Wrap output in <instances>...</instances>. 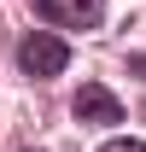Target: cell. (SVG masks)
I'll return each mask as SVG.
<instances>
[{"mask_svg": "<svg viewBox=\"0 0 146 152\" xmlns=\"http://www.w3.org/2000/svg\"><path fill=\"white\" fill-rule=\"evenodd\" d=\"M76 123H99V129H111V123H123V105H117V94L111 88H99V82H82V94H76Z\"/></svg>", "mask_w": 146, "mask_h": 152, "instance_id": "3957f363", "label": "cell"}, {"mask_svg": "<svg viewBox=\"0 0 146 152\" xmlns=\"http://www.w3.org/2000/svg\"><path fill=\"white\" fill-rule=\"evenodd\" d=\"M99 152H146V146H140V140H105Z\"/></svg>", "mask_w": 146, "mask_h": 152, "instance_id": "277c9868", "label": "cell"}, {"mask_svg": "<svg viewBox=\"0 0 146 152\" xmlns=\"http://www.w3.org/2000/svg\"><path fill=\"white\" fill-rule=\"evenodd\" d=\"M70 64V47L58 35H47V29H29V35L18 41V70L23 76H35V82H47V76H58Z\"/></svg>", "mask_w": 146, "mask_h": 152, "instance_id": "6da1fadb", "label": "cell"}, {"mask_svg": "<svg viewBox=\"0 0 146 152\" xmlns=\"http://www.w3.org/2000/svg\"><path fill=\"white\" fill-rule=\"evenodd\" d=\"M35 12L58 29H99L105 18V0H35Z\"/></svg>", "mask_w": 146, "mask_h": 152, "instance_id": "7a4b0ae2", "label": "cell"}, {"mask_svg": "<svg viewBox=\"0 0 146 152\" xmlns=\"http://www.w3.org/2000/svg\"><path fill=\"white\" fill-rule=\"evenodd\" d=\"M23 152H35V146H23Z\"/></svg>", "mask_w": 146, "mask_h": 152, "instance_id": "8992f818", "label": "cell"}, {"mask_svg": "<svg viewBox=\"0 0 146 152\" xmlns=\"http://www.w3.org/2000/svg\"><path fill=\"white\" fill-rule=\"evenodd\" d=\"M128 70H134V76L146 82V53H134V58H128Z\"/></svg>", "mask_w": 146, "mask_h": 152, "instance_id": "5b68a950", "label": "cell"}]
</instances>
